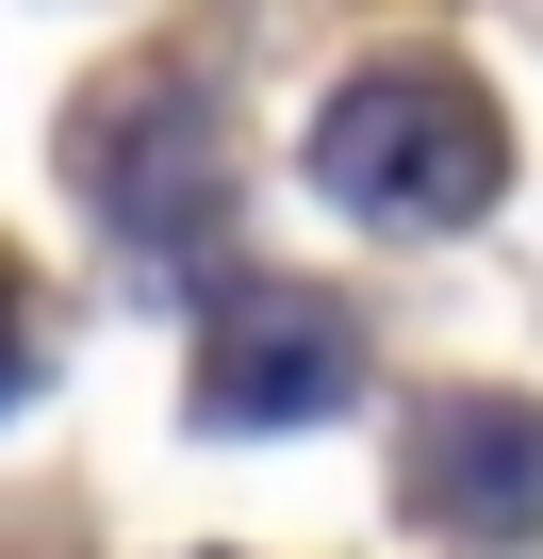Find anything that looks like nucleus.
Masks as SVG:
<instances>
[{
  "instance_id": "4",
  "label": "nucleus",
  "mask_w": 543,
  "mask_h": 559,
  "mask_svg": "<svg viewBox=\"0 0 543 559\" xmlns=\"http://www.w3.org/2000/svg\"><path fill=\"white\" fill-rule=\"evenodd\" d=\"M34 395V297H17V263H0V412Z\"/></svg>"
},
{
  "instance_id": "2",
  "label": "nucleus",
  "mask_w": 543,
  "mask_h": 559,
  "mask_svg": "<svg viewBox=\"0 0 543 559\" xmlns=\"http://www.w3.org/2000/svg\"><path fill=\"white\" fill-rule=\"evenodd\" d=\"M363 379V330L330 297H297V280H231L214 297V346H198V412L214 428H297Z\"/></svg>"
},
{
  "instance_id": "1",
  "label": "nucleus",
  "mask_w": 543,
  "mask_h": 559,
  "mask_svg": "<svg viewBox=\"0 0 543 559\" xmlns=\"http://www.w3.org/2000/svg\"><path fill=\"white\" fill-rule=\"evenodd\" d=\"M314 181H330L346 214H379V230H445V214H477V198L510 181V132H494V99H477L445 50H379V67L314 116Z\"/></svg>"
},
{
  "instance_id": "3",
  "label": "nucleus",
  "mask_w": 543,
  "mask_h": 559,
  "mask_svg": "<svg viewBox=\"0 0 543 559\" xmlns=\"http://www.w3.org/2000/svg\"><path fill=\"white\" fill-rule=\"evenodd\" d=\"M412 510L461 543H527L543 526V412L527 395H445L412 428Z\"/></svg>"
}]
</instances>
